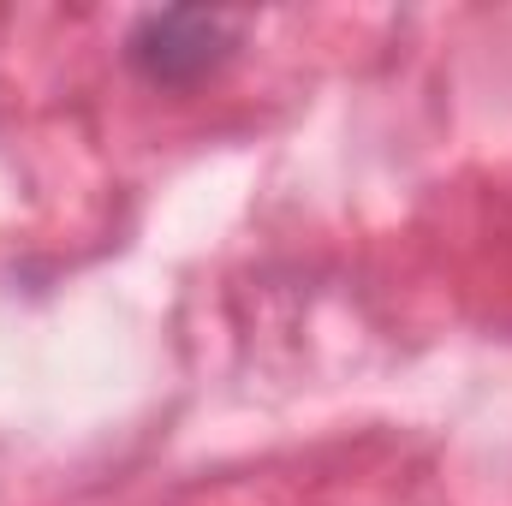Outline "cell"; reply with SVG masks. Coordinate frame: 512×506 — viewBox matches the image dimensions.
Wrapping results in <instances>:
<instances>
[{"instance_id": "cell-1", "label": "cell", "mask_w": 512, "mask_h": 506, "mask_svg": "<svg viewBox=\"0 0 512 506\" xmlns=\"http://www.w3.org/2000/svg\"><path fill=\"white\" fill-rule=\"evenodd\" d=\"M233 42H239V24L227 12L185 6V12H143L126 54L149 84H197L233 54Z\"/></svg>"}]
</instances>
